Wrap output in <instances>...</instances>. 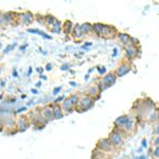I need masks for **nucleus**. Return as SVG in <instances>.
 I'll list each match as a JSON object with an SVG mask.
<instances>
[{
    "mask_svg": "<svg viewBox=\"0 0 159 159\" xmlns=\"http://www.w3.org/2000/svg\"><path fill=\"white\" fill-rule=\"evenodd\" d=\"M92 29L96 31V33H98L100 36H105V35H111V31H114L111 27L109 25H105L101 24H96L92 25Z\"/></svg>",
    "mask_w": 159,
    "mask_h": 159,
    "instance_id": "f257e3e1",
    "label": "nucleus"
},
{
    "mask_svg": "<svg viewBox=\"0 0 159 159\" xmlns=\"http://www.w3.org/2000/svg\"><path fill=\"white\" fill-rule=\"evenodd\" d=\"M110 143L111 145H115V147H119L122 143V137L119 133L117 132H112L111 135H110Z\"/></svg>",
    "mask_w": 159,
    "mask_h": 159,
    "instance_id": "f03ea898",
    "label": "nucleus"
},
{
    "mask_svg": "<svg viewBox=\"0 0 159 159\" xmlns=\"http://www.w3.org/2000/svg\"><path fill=\"white\" fill-rule=\"evenodd\" d=\"M43 118L46 119L47 121L54 119V112H53V108L50 106H47L43 109Z\"/></svg>",
    "mask_w": 159,
    "mask_h": 159,
    "instance_id": "7ed1b4c3",
    "label": "nucleus"
},
{
    "mask_svg": "<svg viewBox=\"0 0 159 159\" xmlns=\"http://www.w3.org/2000/svg\"><path fill=\"white\" fill-rule=\"evenodd\" d=\"M92 104H93V102H92V100L90 98H88V97L83 98L82 99V101L80 102V105H81V107H82V110L89 109L92 106Z\"/></svg>",
    "mask_w": 159,
    "mask_h": 159,
    "instance_id": "20e7f679",
    "label": "nucleus"
},
{
    "mask_svg": "<svg viewBox=\"0 0 159 159\" xmlns=\"http://www.w3.org/2000/svg\"><path fill=\"white\" fill-rule=\"evenodd\" d=\"M98 147L103 151H110L111 150V143L108 139H101L98 143Z\"/></svg>",
    "mask_w": 159,
    "mask_h": 159,
    "instance_id": "39448f33",
    "label": "nucleus"
},
{
    "mask_svg": "<svg viewBox=\"0 0 159 159\" xmlns=\"http://www.w3.org/2000/svg\"><path fill=\"white\" fill-rule=\"evenodd\" d=\"M129 65H122V66H120L119 68H118V71H117V74H118V76H123V75H125L127 72L129 71Z\"/></svg>",
    "mask_w": 159,
    "mask_h": 159,
    "instance_id": "423d86ee",
    "label": "nucleus"
},
{
    "mask_svg": "<svg viewBox=\"0 0 159 159\" xmlns=\"http://www.w3.org/2000/svg\"><path fill=\"white\" fill-rule=\"evenodd\" d=\"M115 81H116V76L114 74H108V75H106L104 78L103 83L106 84V87H109L110 85H112L115 83Z\"/></svg>",
    "mask_w": 159,
    "mask_h": 159,
    "instance_id": "0eeeda50",
    "label": "nucleus"
},
{
    "mask_svg": "<svg viewBox=\"0 0 159 159\" xmlns=\"http://www.w3.org/2000/svg\"><path fill=\"white\" fill-rule=\"evenodd\" d=\"M129 120H130V119H129V118L127 117V116H122V117L118 118V119L116 120V122H115V123H116V125H119V126H122V125L124 126V125L126 124V123L129 122Z\"/></svg>",
    "mask_w": 159,
    "mask_h": 159,
    "instance_id": "6e6552de",
    "label": "nucleus"
},
{
    "mask_svg": "<svg viewBox=\"0 0 159 159\" xmlns=\"http://www.w3.org/2000/svg\"><path fill=\"white\" fill-rule=\"evenodd\" d=\"M119 38L124 45H129L130 42H132V38H129V35L126 34H119Z\"/></svg>",
    "mask_w": 159,
    "mask_h": 159,
    "instance_id": "1a4fd4ad",
    "label": "nucleus"
},
{
    "mask_svg": "<svg viewBox=\"0 0 159 159\" xmlns=\"http://www.w3.org/2000/svg\"><path fill=\"white\" fill-rule=\"evenodd\" d=\"M53 112H54V119H60V118L63 117L61 110L58 105H55V107L53 108Z\"/></svg>",
    "mask_w": 159,
    "mask_h": 159,
    "instance_id": "9d476101",
    "label": "nucleus"
},
{
    "mask_svg": "<svg viewBox=\"0 0 159 159\" xmlns=\"http://www.w3.org/2000/svg\"><path fill=\"white\" fill-rule=\"evenodd\" d=\"M74 37H76V38H80V37H82L83 36V32H82V30H81V25H75L74 27Z\"/></svg>",
    "mask_w": 159,
    "mask_h": 159,
    "instance_id": "9b49d317",
    "label": "nucleus"
},
{
    "mask_svg": "<svg viewBox=\"0 0 159 159\" xmlns=\"http://www.w3.org/2000/svg\"><path fill=\"white\" fill-rule=\"evenodd\" d=\"M22 20H24V24L25 25H29L31 21L33 20V16L31 13H27V14L24 15V18H22Z\"/></svg>",
    "mask_w": 159,
    "mask_h": 159,
    "instance_id": "f8f14e48",
    "label": "nucleus"
},
{
    "mask_svg": "<svg viewBox=\"0 0 159 159\" xmlns=\"http://www.w3.org/2000/svg\"><path fill=\"white\" fill-rule=\"evenodd\" d=\"M18 127L20 129V130H24L27 129V122H25V118H20V119L18 120Z\"/></svg>",
    "mask_w": 159,
    "mask_h": 159,
    "instance_id": "ddd939ff",
    "label": "nucleus"
},
{
    "mask_svg": "<svg viewBox=\"0 0 159 159\" xmlns=\"http://www.w3.org/2000/svg\"><path fill=\"white\" fill-rule=\"evenodd\" d=\"M71 107H72V104H71V102H70V99H69V98L66 99L65 101H64V103H63V108L65 110H70Z\"/></svg>",
    "mask_w": 159,
    "mask_h": 159,
    "instance_id": "4468645a",
    "label": "nucleus"
},
{
    "mask_svg": "<svg viewBox=\"0 0 159 159\" xmlns=\"http://www.w3.org/2000/svg\"><path fill=\"white\" fill-rule=\"evenodd\" d=\"M134 55H136V49L135 48H133V47H129L126 49V56L127 57H133Z\"/></svg>",
    "mask_w": 159,
    "mask_h": 159,
    "instance_id": "2eb2a0df",
    "label": "nucleus"
},
{
    "mask_svg": "<svg viewBox=\"0 0 159 159\" xmlns=\"http://www.w3.org/2000/svg\"><path fill=\"white\" fill-rule=\"evenodd\" d=\"M91 29H92V27H91V25H89V24H85V25H81V30H82V32H83V34L84 33H88Z\"/></svg>",
    "mask_w": 159,
    "mask_h": 159,
    "instance_id": "dca6fc26",
    "label": "nucleus"
},
{
    "mask_svg": "<svg viewBox=\"0 0 159 159\" xmlns=\"http://www.w3.org/2000/svg\"><path fill=\"white\" fill-rule=\"evenodd\" d=\"M52 31L53 32H55V33H58L61 31V22L60 21H57V20H56V21L54 22V27L52 28Z\"/></svg>",
    "mask_w": 159,
    "mask_h": 159,
    "instance_id": "f3484780",
    "label": "nucleus"
},
{
    "mask_svg": "<svg viewBox=\"0 0 159 159\" xmlns=\"http://www.w3.org/2000/svg\"><path fill=\"white\" fill-rule=\"evenodd\" d=\"M69 99H70V102H71V104H72V106H75V105L78 104L79 98H78V96H76V94H73V96H71Z\"/></svg>",
    "mask_w": 159,
    "mask_h": 159,
    "instance_id": "a211bd4d",
    "label": "nucleus"
},
{
    "mask_svg": "<svg viewBox=\"0 0 159 159\" xmlns=\"http://www.w3.org/2000/svg\"><path fill=\"white\" fill-rule=\"evenodd\" d=\"M46 21H47V24L49 25H53V24H54L56 20L53 16H47L46 17Z\"/></svg>",
    "mask_w": 159,
    "mask_h": 159,
    "instance_id": "6ab92c4d",
    "label": "nucleus"
},
{
    "mask_svg": "<svg viewBox=\"0 0 159 159\" xmlns=\"http://www.w3.org/2000/svg\"><path fill=\"white\" fill-rule=\"evenodd\" d=\"M71 27H72V24H71V21H66V27H65L66 34H68V33L71 32Z\"/></svg>",
    "mask_w": 159,
    "mask_h": 159,
    "instance_id": "aec40b11",
    "label": "nucleus"
},
{
    "mask_svg": "<svg viewBox=\"0 0 159 159\" xmlns=\"http://www.w3.org/2000/svg\"><path fill=\"white\" fill-rule=\"evenodd\" d=\"M13 124H14L13 119H7V126H12Z\"/></svg>",
    "mask_w": 159,
    "mask_h": 159,
    "instance_id": "412c9836",
    "label": "nucleus"
},
{
    "mask_svg": "<svg viewBox=\"0 0 159 159\" xmlns=\"http://www.w3.org/2000/svg\"><path fill=\"white\" fill-rule=\"evenodd\" d=\"M155 156L156 157H159V147H157V148L155 150Z\"/></svg>",
    "mask_w": 159,
    "mask_h": 159,
    "instance_id": "4be33fe9",
    "label": "nucleus"
},
{
    "mask_svg": "<svg viewBox=\"0 0 159 159\" xmlns=\"http://www.w3.org/2000/svg\"><path fill=\"white\" fill-rule=\"evenodd\" d=\"M89 92H90V93H92V92H93V93H96V92H97V88H96V87H93V88L90 89V91H89Z\"/></svg>",
    "mask_w": 159,
    "mask_h": 159,
    "instance_id": "5701e85b",
    "label": "nucleus"
},
{
    "mask_svg": "<svg viewBox=\"0 0 159 159\" xmlns=\"http://www.w3.org/2000/svg\"><path fill=\"white\" fill-rule=\"evenodd\" d=\"M3 22V15L0 13V24H2Z\"/></svg>",
    "mask_w": 159,
    "mask_h": 159,
    "instance_id": "b1692460",
    "label": "nucleus"
},
{
    "mask_svg": "<svg viewBox=\"0 0 159 159\" xmlns=\"http://www.w3.org/2000/svg\"><path fill=\"white\" fill-rule=\"evenodd\" d=\"M155 145H157V147H159V137L155 140Z\"/></svg>",
    "mask_w": 159,
    "mask_h": 159,
    "instance_id": "393cba45",
    "label": "nucleus"
},
{
    "mask_svg": "<svg viewBox=\"0 0 159 159\" xmlns=\"http://www.w3.org/2000/svg\"><path fill=\"white\" fill-rule=\"evenodd\" d=\"M50 68H52V65H51V64H48V65H47V70H51Z\"/></svg>",
    "mask_w": 159,
    "mask_h": 159,
    "instance_id": "a878e982",
    "label": "nucleus"
},
{
    "mask_svg": "<svg viewBox=\"0 0 159 159\" xmlns=\"http://www.w3.org/2000/svg\"><path fill=\"white\" fill-rule=\"evenodd\" d=\"M60 90H61V87H60V88H56L55 90H54V93H57V92L60 91Z\"/></svg>",
    "mask_w": 159,
    "mask_h": 159,
    "instance_id": "bb28decb",
    "label": "nucleus"
},
{
    "mask_svg": "<svg viewBox=\"0 0 159 159\" xmlns=\"http://www.w3.org/2000/svg\"><path fill=\"white\" fill-rule=\"evenodd\" d=\"M156 132H157L158 134H159V124L157 125V127H156Z\"/></svg>",
    "mask_w": 159,
    "mask_h": 159,
    "instance_id": "cd10ccee",
    "label": "nucleus"
}]
</instances>
